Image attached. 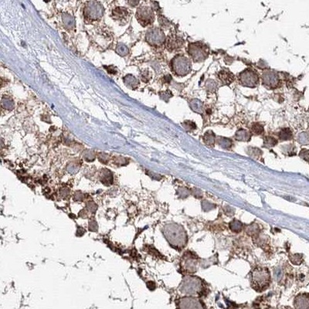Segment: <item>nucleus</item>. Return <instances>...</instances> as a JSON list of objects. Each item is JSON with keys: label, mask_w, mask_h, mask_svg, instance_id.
<instances>
[{"label": "nucleus", "mask_w": 309, "mask_h": 309, "mask_svg": "<svg viewBox=\"0 0 309 309\" xmlns=\"http://www.w3.org/2000/svg\"><path fill=\"white\" fill-rule=\"evenodd\" d=\"M102 12H103V7L97 1L89 2L87 4L86 8H85V13L88 15H91L93 17L101 15L102 14Z\"/></svg>", "instance_id": "nucleus-1"}, {"label": "nucleus", "mask_w": 309, "mask_h": 309, "mask_svg": "<svg viewBox=\"0 0 309 309\" xmlns=\"http://www.w3.org/2000/svg\"><path fill=\"white\" fill-rule=\"evenodd\" d=\"M253 279L254 281V283L256 282L257 285L262 287L266 286L267 284H268V280H269V275H268V271L264 270V269H260V270H254L253 274Z\"/></svg>", "instance_id": "nucleus-2"}, {"label": "nucleus", "mask_w": 309, "mask_h": 309, "mask_svg": "<svg viewBox=\"0 0 309 309\" xmlns=\"http://www.w3.org/2000/svg\"><path fill=\"white\" fill-rule=\"evenodd\" d=\"M137 17H138L139 20H141V22H149L150 20L152 18V13H151V9L149 7H141L140 9H139L138 12H137Z\"/></svg>", "instance_id": "nucleus-3"}, {"label": "nucleus", "mask_w": 309, "mask_h": 309, "mask_svg": "<svg viewBox=\"0 0 309 309\" xmlns=\"http://www.w3.org/2000/svg\"><path fill=\"white\" fill-rule=\"evenodd\" d=\"M128 2L129 5H131L132 6H135L139 4V0H128Z\"/></svg>", "instance_id": "nucleus-4"}]
</instances>
